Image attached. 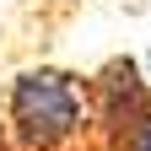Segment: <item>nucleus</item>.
Returning a JSON list of instances; mask_svg holds the SVG:
<instances>
[{
  "label": "nucleus",
  "mask_w": 151,
  "mask_h": 151,
  "mask_svg": "<svg viewBox=\"0 0 151 151\" xmlns=\"http://www.w3.org/2000/svg\"><path fill=\"white\" fill-rule=\"evenodd\" d=\"M113 151H151V108H146L140 119H135V124L124 129V140L113 146Z\"/></svg>",
  "instance_id": "3"
},
{
  "label": "nucleus",
  "mask_w": 151,
  "mask_h": 151,
  "mask_svg": "<svg viewBox=\"0 0 151 151\" xmlns=\"http://www.w3.org/2000/svg\"><path fill=\"white\" fill-rule=\"evenodd\" d=\"M86 103H92V135L103 151L124 140V129L151 108V76L135 60H108L97 76H86Z\"/></svg>",
  "instance_id": "2"
},
{
  "label": "nucleus",
  "mask_w": 151,
  "mask_h": 151,
  "mask_svg": "<svg viewBox=\"0 0 151 151\" xmlns=\"http://www.w3.org/2000/svg\"><path fill=\"white\" fill-rule=\"evenodd\" d=\"M6 146H11V140H6V124H0V151H6Z\"/></svg>",
  "instance_id": "4"
},
{
  "label": "nucleus",
  "mask_w": 151,
  "mask_h": 151,
  "mask_svg": "<svg viewBox=\"0 0 151 151\" xmlns=\"http://www.w3.org/2000/svg\"><path fill=\"white\" fill-rule=\"evenodd\" d=\"M11 151H76L92 135V103H86V76L32 65L16 70L0 108Z\"/></svg>",
  "instance_id": "1"
}]
</instances>
